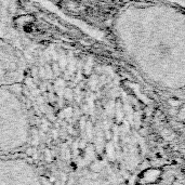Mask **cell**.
Instances as JSON below:
<instances>
[{
    "label": "cell",
    "mask_w": 185,
    "mask_h": 185,
    "mask_svg": "<svg viewBox=\"0 0 185 185\" xmlns=\"http://www.w3.org/2000/svg\"><path fill=\"white\" fill-rule=\"evenodd\" d=\"M32 139V119L20 92L0 86V155L21 154Z\"/></svg>",
    "instance_id": "cell-1"
},
{
    "label": "cell",
    "mask_w": 185,
    "mask_h": 185,
    "mask_svg": "<svg viewBox=\"0 0 185 185\" xmlns=\"http://www.w3.org/2000/svg\"><path fill=\"white\" fill-rule=\"evenodd\" d=\"M0 185H52L21 154L0 155Z\"/></svg>",
    "instance_id": "cell-2"
}]
</instances>
